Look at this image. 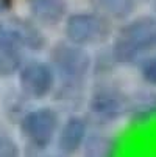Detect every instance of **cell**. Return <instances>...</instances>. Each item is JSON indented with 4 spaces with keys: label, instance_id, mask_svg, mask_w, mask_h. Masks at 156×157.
<instances>
[{
    "label": "cell",
    "instance_id": "cell-11",
    "mask_svg": "<svg viewBox=\"0 0 156 157\" xmlns=\"http://www.w3.org/2000/svg\"><path fill=\"white\" fill-rule=\"evenodd\" d=\"M11 2H13V0H0V13L8 10L11 6Z\"/></svg>",
    "mask_w": 156,
    "mask_h": 157
},
{
    "label": "cell",
    "instance_id": "cell-12",
    "mask_svg": "<svg viewBox=\"0 0 156 157\" xmlns=\"http://www.w3.org/2000/svg\"><path fill=\"white\" fill-rule=\"evenodd\" d=\"M0 33H2V25H0Z\"/></svg>",
    "mask_w": 156,
    "mask_h": 157
},
{
    "label": "cell",
    "instance_id": "cell-3",
    "mask_svg": "<svg viewBox=\"0 0 156 157\" xmlns=\"http://www.w3.org/2000/svg\"><path fill=\"white\" fill-rule=\"evenodd\" d=\"M20 87L27 95L33 98H42L46 97L53 87V72L52 69L44 62H28L19 75Z\"/></svg>",
    "mask_w": 156,
    "mask_h": 157
},
{
    "label": "cell",
    "instance_id": "cell-2",
    "mask_svg": "<svg viewBox=\"0 0 156 157\" xmlns=\"http://www.w3.org/2000/svg\"><path fill=\"white\" fill-rule=\"evenodd\" d=\"M58 129V115L52 109H38L22 118L20 131L36 148H46Z\"/></svg>",
    "mask_w": 156,
    "mask_h": 157
},
{
    "label": "cell",
    "instance_id": "cell-4",
    "mask_svg": "<svg viewBox=\"0 0 156 157\" xmlns=\"http://www.w3.org/2000/svg\"><path fill=\"white\" fill-rule=\"evenodd\" d=\"M53 62L58 67L61 75L67 79H80L89 67V56L75 47L58 45L52 53Z\"/></svg>",
    "mask_w": 156,
    "mask_h": 157
},
{
    "label": "cell",
    "instance_id": "cell-8",
    "mask_svg": "<svg viewBox=\"0 0 156 157\" xmlns=\"http://www.w3.org/2000/svg\"><path fill=\"white\" fill-rule=\"evenodd\" d=\"M33 10L39 19L46 22H53L62 14V5L59 0H34Z\"/></svg>",
    "mask_w": 156,
    "mask_h": 157
},
{
    "label": "cell",
    "instance_id": "cell-5",
    "mask_svg": "<svg viewBox=\"0 0 156 157\" xmlns=\"http://www.w3.org/2000/svg\"><path fill=\"white\" fill-rule=\"evenodd\" d=\"M66 34L78 45L91 44L103 34V22L92 14H75L67 20Z\"/></svg>",
    "mask_w": 156,
    "mask_h": 157
},
{
    "label": "cell",
    "instance_id": "cell-9",
    "mask_svg": "<svg viewBox=\"0 0 156 157\" xmlns=\"http://www.w3.org/2000/svg\"><path fill=\"white\" fill-rule=\"evenodd\" d=\"M92 109L105 117H116L120 114V103L111 95H97L92 100Z\"/></svg>",
    "mask_w": 156,
    "mask_h": 157
},
{
    "label": "cell",
    "instance_id": "cell-6",
    "mask_svg": "<svg viewBox=\"0 0 156 157\" xmlns=\"http://www.w3.org/2000/svg\"><path fill=\"white\" fill-rule=\"evenodd\" d=\"M22 42L14 33L0 37V75L8 76L16 73L22 64Z\"/></svg>",
    "mask_w": 156,
    "mask_h": 157
},
{
    "label": "cell",
    "instance_id": "cell-7",
    "mask_svg": "<svg viewBox=\"0 0 156 157\" xmlns=\"http://www.w3.org/2000/svg\"><path fill=\"white\" fill-rule=\"evenodd\" d=\"M86 134V124L81 118H70L67 123L64 124V128L61 129L59 134V148L64 152H74L75 149L80 148V145L83 143Z\"/></svg>",
    "mask_w": 156,
    "mask_h": 157
},
{
    "label": "cell",
    "instance_id": "cell-10",
    "mask_svg": "<svg viewBox=\"0 0 156 157\" xmlns=\"http://www.w3.org/2000/svg\"><path fill=\"white\" fill-rule=\"evenodd\" d=\"M142 76L150 84H156V58L148 59L142 67Z\"/></svg>",
    "mask_w": 156,
    "mask_h": 157
},
{
    "label": "cell",
    "instance_id": "cell-1",
    "mask_svg": "<svg viewBox=\"0 0 156 157\" xmlns=\"http://www.w3.org/2000/svg\"><path fill=\"white\" fill-rule=\"evenodd\" d=\"M156 48V19L141 17L120 30L114 44L117 61L130 62L139 53Z\"/></svg>",
    "mask_w": 156,
    "mask_h": 157
}]
</instances>
